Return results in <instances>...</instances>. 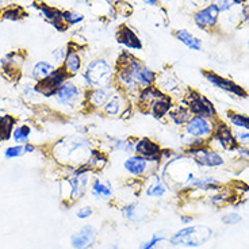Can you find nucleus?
Masks as SVG:
<instances>
[{"instance_id": "obj_32", "label": "nucleus", "mask_w": 249, "mask_h": 249, "mask_svg": "<svg viewBox=\"0 0 249 249\" xmlns=\"http://www.w3.org/2000/svg\"><path fill=\"white\" fill-rule=\"evenodd\" d=\"M112 148L115 150H122V152H126V153H131L136 149V142H130L127 140H117L114 142Z\"/></svg>"}, {"instance_id": "obj_28", "label": "nucleus", "mask_w": 249, "mask_h": 249, "mask_svg": "<svg viewBox=\"0 0 249 249\" xmlns=\"http://www.w3.org/2000/svg\"><path fill=\"white\" fill-rule=\"evenodd\" d=\"M121 108H122V99L118 95H112L111 98L108 99L105 107H103V111L106 115H110V117H117L119 112H121Z\"/></svg>"}, {"instance_id": "obj_47", "label": "nucleus", "mask_w": 249, "mask_h": 249, "mask_svg": "<svg viewBox=\"0 0 249 249\" xmlns=\"http://www.w3.org/2000/svg\"><path fill=\"white\" fill-rule=\"evenodd\" d=\"M205 1H212L213 3V1H215V0H205Z\"/></svg>"}, {"instance_id": "obj_11", "label": "nucleus", "mask_w": 249, "mask_h": 249, "mask_svg": "<svg viewBox=\"0 0 249 249\" xmlns=\"http://www.w3.org/2000/svg\"><path fill=\"white\" fill-rule=\"evenodd\" d=\"M89 172H92L87 167H81L72 171V175L68 178L69 187H71V199H79L86 187L88 184V176Z\"/></svg>"}, {"instance_id": "obj_25", "label": "nucleus", "mask_w": 249, "mask_h": 249, "mask_svg": "<svg viewBox=\"0 0 249 249\" xmlns=\"http://www.w3.org/2000/svg\"><path fill=\"white\" fill-rule=\"evenodd\" d=\"M91 194L98 199H108V198H111L112 191L111 187L108 184L100 181L99 179H95L92 183V188H91Z\"/></svg>"}, {"instance_id": "obj_22", "label": "nucleus", "mask_w": 249, "mask_h": 249, "mask_svg": "<svg viewBox=\"0 0 249 249\" xmlns=\"http://www.w3.org/2000/svg\"><path fill=\"white\" fill-rule=\"evenodd\" d=\"M175 37L178 41H180L181 44L187 46L188 49L191 50H200L202 49V41L199 38H196L194 34H191L190 31L187 30H176L175 33Z\"/></svg>"}, {"instance_id": "obj_6", "label": "nucleus", "mask_w": 249, "mask_h": 249, "mask_svg": "<svg viewBox=\"0 0 249 249\" xmlns=\"http://www.w3.org/2000/svg\"><path fill=\"white\" fill-rule=\"evenodd\" d=\"M187 153L191 156V159L198 167L217 168V167H221V165L225 164L222 156L217 153L215 150L205 146V145H199V146H195V148H188Z\"/></svg>"}, {"instance_id": "obj_16", "label": "nucleus", "mask_w": 249, "mask_h": 249, "mask_svg": "<svg viewBox=\"0 0 249 249\" xmlns=\"http://www.w3.org/2000/svg\"><path fill=\"white\" fill-rule=\"evenodd\" d=\"M117 41L127 49L142 50L143 45L138 36L127 26H121L117 31Z\"/></svg>"}, {"instance_id": "obj_19", "label": "nucleus", "mask_w": 249, "mask_h": 249, "mask_svg": "<svg viewBox=\"0 0 249 249\" xmlns=\"http://www.w3.org/2000/svg\"><path fill=\"white\" fill-rule=\"evenodd\" d=\"M81 65H83V61H81L80 54L77 53L76 49H69L67 52V57L64 60V69L68 72L69 75L73 76L80 73L81 71Z\"/></svg>"}, {"instance_id": "obj_36", "label": "nucleus", "mask_w": 249, "mask_h": 249, "mask_svg": "<svg viewBox=\"0 0 249 249\" xmlns=\"http://www.w3.org/2000/svg\"><path fill=\"white\" fill-rule=\"evenodd\" d=\"M1 17H3V19L17 20V19H19L22 17V10H20V8H17V7H11V8H7Z\"/></svg>"}, {"instance_id": "obj_23", "label": "nucleus", "mask_w": 249, "mask_h": 249, "mask_svg": "<svg viewBox=\"0 0 249 249\" xmlns=\"http://www.w3.org/2000/svg\"><path fill=\"white\" fill-rule=\"evenodd\" d=\"M187 186L200 188V190H217L221 183L215 178H206V176H194L191 180L187 183Z\"/></svg>"}, {"instance_id": "obj_33", "label": "nucleus", "mask_w": 249, "mask_h": 249, "mask_svg": "<svg viewBox=\"0 0 249 249\" xmlns=\"http://www.w3.org/2000/svg\"><path fill=\"white\" fill-rule=\"evenodd\" d=\"M165 238H167V237H165V233H164V231H159V233H155V234H153V237L150 238L148 243L142 244L141 249H153L155 247H157L159 244L162 243V241H164Z\"/></svg>"}, {"instance_id": "obj_26", "label": "nucleus", "mask_w": 249, "mask_h": 249, "mask_svg": "<svg viewBox=\"0 0 249 249\" xmlns=\"http://www.w3.org/2000/svg\"><path fill=\"white\" fill-rule=\"evenodd\" d=\"M15 119L11 115H1L0 117V141L8 140L13 134Z\"/></svg>"}, {"instance_id": "obj_3", "label": "nucleus", "mask_w": 249, "mask_h": 249, "mask_svg": "<svg viewBox=\"0 0 249 249\" xmlns=\"http://www.w3.org/2000/svg\"><path fill=\"white\" fill-rule=\"evenodd\" d=\"M213 237V231L205 225H194L188 226L181 231H176L174 236L169 238V243L174 247H202Z\"/></svg>"}, {"instance_id": "obj_44", "label": "nucleus", "mask_w": 249, "mask_h": 249, "mask_svg": "<svg viewBox=\"0 0 249 249\" xmlns=\"http://www.w3.org/2000/svg\"><path fill=\"white\" fill-rule=\"evenodd\" d=\"M23 146H25V153H30V152L34 150V146L30 145V143H26V145H23Z\"/></svg>"}, {"instance_id": "obj_40", "label": "nucleus", "mask_w": 249, "mask_h": 249, "mask_svg": "<svg viewBox=\"0 0 249 249\" xmlns=\"http://www.w3.org/2000/svg\"><path fill=\"white\" fill-rule=\"evenodd\" d=\"M92 207H89V206H86V207H81L80 210L77 212V217L81 218V219H86V218L91 217L92 215Z\"/></svg>"}, {"instance_id": "obj_24", "label": "nucleus", "mask_w": 249, "mask_h": 249, "mask_svg": "<svg viewBox=\"0 0 249 249\" xmlns=\"http://www.w3.org/2000/svg\"><path fill=\"white\" fill-rule=\"evenodd\" d=\"M54 69L56 68H54V65H53L52 62L39 61L37 62V64L34 65V68H33V77L38 81L44 80L48 76H50L53 73Z\"/></svg>"}, {"instance_id": "obj_35", "label": "nucleus", "mask_w": 249, "mask_h": 249, "mask_svg": "<svg viewBox=\"0 0 249 249\" xmlns=\"http://www.w3.org/2000/svg\"><path fill=\"white\" fill-rule=\"evenodd\" d=\"M25 153V146H20V145H17V146H10L4 150V156L6 159H15V157H20V156Z\"/></svg>"}, {"instance_id": "obj_30", "label": "nucleus", "mask_w": 249, "mask_h": 249, "mask_svg": "<svg viewBox=\"0 0 249 249\" xmlns=\"http://www.w3.org/2000/svg\"><path fill=\"white\" fill-rule=\"evenodd\" d=\"M29 136H30V127L27 124H22L15 127L13 131V138L15 142L18 143H26L29 141Z\"/></svg>"}, {"instance_id": "obj_14", "label": "nucleus", "mask_w": 249, "mask_h": 249, "mask_svg": "<svg viewBox=\"0 0 249 249\" xmlns=\"http://www.w3.org/2000/svg\"><path fill=\"white\" fill-rule=\"evenodd\" d=\"M56 100L60 105L69 106V105H75L81 98V89L76 86L73 81H65L61 87L57 89L54 95Z\"/></svg>"}, {"instance_id": "obj_21", "label": "nucleus", "mask_w": 249, "mask_h": 249, "mask_svg": "<svg viewBox=\"0 0 249 249\" xmlns=\"http://www.w3.org/2000/svg\"><path fill=\"white\" fill-rule=\"evenodd\" d=\"M168 117L175 124L183 126V124H186L190 121V118L193 117V114L188 110V107L181 103L179 106H172L171 111L168 112Z\"/></svg>"}, {"instance_id": "obj_7", "label": "nucleus", "mask_w": 249, "mask_h": 249, "mask_svg": "<svg viewBox=\"0 0 249 249\" xmlns=\"http://www.w3.org/2000/svg\"><path fill=\"white\" fill-rule=\"evenodd\" d=\"M69 77H71V75L64 69V67L54 69L52 75L48 76L44 80L38 81V84L36 86V91L42 93L45 96L56 95L57 89L61 87L65 81H68Z\"/></svg>"}, {"instance_id": "obj_42", "label": "nucleus", "mask_w": 249, "mask_h": 249, "mask_svg": "<svg viewBox=\"0 0 249 249\" xmlns=\"http://www.w3.org/2000/svg\"><path fill=\"white\" fill-rule=\"evenodd\" d=\"M243 19H244V22L249 23V4L243 7Z\"/></svg>"}, {"instance_id": "obj_10", "label": "nucleus", "mask_w": 249, "mask_h": 249, "mask_svg": "<svg viewBox=\"0 0 249 249\" xmlns=\"http://www.w3.org/2000/svg\"><path fill=\"white\" fill-rule=\"evenodd\" d=\"M134 152L138 156L146 159L155 167L159 165L160 161H161V159H160V153H161L160 145L156 143L155 141H152L150 138L143 137L141 140H138L137 142H136V149H134Z\"/></svg>"}, {"instance_id": "obj_4", "label": "nucleus", "mask_w": 249, "mask_h": 249, "mask_svg": "<svg viewBox=\"0 0 249 249\" xmlns=\"http://www.w3.org/2000/svg\"><path fill=\"white\" fill-rule=\"evenodd\" d=\"M183 105L188 107L193 115H200L210 119H217V110L210 100L199 92L190 89L184 95Z\"/></svg>"}, {"instance_id": "obj_20", "label": "nucleus", "mask_w": 249, "mask_h": 249, "mask_svg": "<svg viewBox=\"0 0 249 249\" xmlns=\"http://www.w3.org/2000/svg\"><path fill=\"white\" fill-rule=\"evenodd\" d=\"M122 214H124V217L127 218L131 222L140 224V222H142L143 219L146 218L148 210L143 206L140 205V203H133V205L126 206L122 210Z\"/></svg>"}, {"instance_id": "obj_43", "label": "nucleus", "mask_w": 249, "mask_h": 249, "mask_svg": "<svg viewBox=\"0 0 249 249\" xmlns=\"http://www.w3.org/2000/svg\"><path fill=\"white\" fill-rule=\"evenodd\" d=\"M131 115V107H126V108H124V111H122V118L124 119H127V118H130Z\"/></svg>"}, {"instance_id": "obj_37", "label": "nucleus", "mask_w": 249, "mask_h": 249, "mask_svg": "<svg viewBox=\"0 0 249 249\" xmlns=\"http://www.w3.org/2000/svg\"><path fill=\"white\" fill-rule=\"evenodd\" d=\"M241 221H243V217L237 213H228L222 217V222L225 225H236L240 224Z\"/></svg>"}, {"instance_id": "obj_8", "label": "nucleus", "mask_w": 249, "mask_h": 249, "mask_svg": "<svg viewBox=\"0 0 249 249\" xmlns=\"http://www.w3.org/2000/svg\"><path fill=\"white\" fill-rule=\"evenodd\" d=\"M203 76H205L206 80L209 81L212 86L217 87L218 89H222L225 92L231 93V95H234L237 98H247L248 96L247 91L241 86H238L236 81L222 77V76L217 75V73H214L212 71H205Z\"/></svg>"}, {"instance_id": "obj_34", "label": "nucleus", "mask_w": 249, "mask_h": 249, "mask_svg": "<svg viewBox=\"0 0 249 249\" xmlns=\"http://www.w3.org/2000/svg\"><path fill=\"white\" fill-rule=\"evenodd\" d=\"M234 138H236V142L238 146H248L249 148V131L248 130H241V129H237L233 130Z\"/></svg>"}, {"instance_id": "obj_15", "label": "nucleus", "mask_w": 249, "mask_h": 249, "mask_svg": "<svg viewBox=\"0 0 249 249\" xmlns=\"http://www.w3.org/2000/svg\"><path fill=\"white\" fill-rule=\"evenodd\" d=\"M112 96V86L110 87L92 88L86 93V103L93 108H103L108 99Z\"/></svg>"}, {"instance_id": "obj_39", "label": "nucleus", "mask_w": 249, "mask_h": 249, "mask_svg": "<svg viewBox=\"0 0 249 249\" xmlns=\"http://www.w3.org/2000/svg\"><path fill=\"white\" fill-rule=\"evenodd\" d=\"M53 57H54V61L56 62H64L65 57H67V52L64 50V48H57L54 52H53Z\"/></svg>"}, {"instance_id": "obj_45", "label": "nucleus", "mask_w": 249, "mask_h": 249, "mask_svg": "<svg viewBox=\"0 0 249 249\" xmlns=\"http://www.w3.org/2000/svg\"><path fill=\"white\" fill-rule=\"evenodd\" d=\"M157 1H159V0H143V3L148 4V6H156Z\"/></svg>"}, {"instance_id": "obj_13", "label": "nucleus", "mask_w": 249, "mask_h": 249, "mask_svg": "<svg viewBox=\"0 0 249 249\" xmlns=\"http://www.w3.org/2000/svg\"><path fill=\"white\" fill-rule=\"evenodd\" d=\"M96 229L91 225H86L71 236V244L75 249H89L96 241Z\"/></svg>"}, {"instance_id": "obj_31", "label": "nucleus", "mask_w": 249, "mask_h": 249, "mask_svg": "<svg viewBox=\"0 0 249 249\" xmlns=\"http://www.w3.org/2000/svg\"><path fill=\"white\" fill-rule=\"evenodd\" d=\"M61 18L62 22L67 26H73L77 25V23H80L81 20L84 19V17H83L81 14L73 13V11H64V13L61 14Z\"/></svg>"}, {"instance_id": "obj_17", "label": "nucleus", "mask_w": 249, "mask_h": 249, "mask_svg": "<svg viewBox=\"0 0 249 249\" xmlns=\"http://www.w3.org/2000/svg\"><path fill=\"white\" fill-rule=\"evenodd\" d=\"M150 164L146 159H143L141 156H130V157H127L124 162V168L129 172L133 176H142L148 168H149Z\"/></svg>"}, {"instance_id": "obj_1", "label": "nucleus", "mask_w": 249, "mask_h": 249, "mask_svg": "<svg viewBox=\"0 0 249 249\" xmlns=\"http://www.w3.org/2000/svg\"><path fill=\"white\" fill-rule=\"evenodd\" d=\"M92 150V145L88 140L80 136H69L53 146V156L58 162L76 169L87 164Z\"/></svg>"}, {"instance_id": "obj_18", "label": "nucleus", "mask_w": 249, "mask_h": 249, "mask_svg": "<svg viewBox=\"0 0 249 249\" xmlns=\"http://www.w3.org/2000/svg\"><path fill=\"white\" fill-rule=\"evenodd\" d=\"M172 106H174V105H172L171 98H169L168 95H165V96H162L160 99L155 100V102L152 103V106L149 107L148 111H149L156 119H161L168 115V112L171 111Z\"/></svg>"}, {"instance_id": "obj_12", "label": "nucleus", "mask_w": 249, "mask_h": 249, "mask_svg": "<svg viewBox=\"0 0 249 249\" xmlns=\"http://www.w3.org/2000/svg\"><path fill=\"white\" fill-rule=\"evenodd\" d=\"M212 138L215 140L219 143V146L225 150H236V148L238 146L231 126L225 122H221V121H217Z\"/></svg>"}, {"instance_id": "obj_27", "label": "nucleus", "mask_w": 249, "mask_h": 249, "mask_svg": "<svg viewBox=\"0 0 249 249\" xmlns=\"http://www.w3.org/2000/svg\"><path fill=\"white\" fill-rule=\"evenodd\" d=\"M228 119L231 122V126H234L237 129L249 131V117L241 112H228Z\"/></svg>"}, {"instance_id": "obj_29", "label": "nucleus", "mask_w": 249, "mask_h": 249, "mask_svg": "<svg viewBox=\"0 0 249 249\" xmlns=\"http://www.w3.org/2000/svg\"><path fill=\"white\" fill-rule=\"evenodd\" d=\"M145 193H146L148 196H152V198H160V196H162L164 194L167 193V187L160 180V178L157 176L156 180L146 188Z\"/></svg>"}, {"instance_id": "obj_46", "label": "nucleus", "mask_w": 249, "mask_h": 249, "mask_svg": "<svg viewBox=\"0 0 249 249\" xmlns=\"http://www.w3.org/2000/svg\"><path fill=\"white\" fill-rule=\"evenodd\" d=\"M234 1H236L237 6H238V4H244V3H245L247 0H234Z\"/></svg>"}, {"instance_id": "obj_2", "label": "nucleus", "mask_w": 249, "mask_h": 249, "mask_svg": "<svg viewBox=\"0 0 249 249\" xmlns=\"http://www.w3.org/2000/svg\"><path fill=\"white\" fill-rule=\"evenodd\" d=\"M84 84L89 89L100 87H110L114 83L115 71L112 67L103 58H96L88 62L86 71L81 73Z\"/></svg>"}, {"instance_id": "obj_5", "label": "nucleus", "mask_w": 249, "mask_h": 249, "mask_svg": "<svg viewBox=\"0 0 249 249\" xmlns=\"http://www.w3.org/2000/svg\"><path fill=\"white\" fill-rule=\"evenodd\" d=\"M217 121L218 119H210L206 118V117H200V115H193L190 118V121L184 124V130H186V134H188V136L205 142L206 140L212 138Z\"/></svg>"}, {"instance_id": "obj_9", "label": "nucleus", "mask_w": 249, "mask_h": 249, "mask_svg": "<svg viewBox=\"0 0 249 249\" xmlns=\"http://www.w3.org/2000/svg\"><path fill=\"white\" fill-rule=\"evenodd\" d=\"M219 8L215 3H210L194 15V23L202 30H212L219 19Z\"/></svg>"}, {"instance_id": "obj_38", "label": "nucleus", "mask_w": 249, "mask_h": 249, "mask_svg": "<svg viewBox=\"0 0 249 249\" xmlns=\"http://www.w3.org/2000/svg\"><path fill=\"white\" fill-rule=\"evenodd\" d=\"M215 4H217L218 8H219V13H226V11H229L231 8L237 6L234 0H215Z\"/></svg>"}, {"instance_id": "obj_48", "label": "nucleus", "mask_w": 249, "mask_h": 249, "mask_svg": "<svg viewBox=\"0 0 249 249\" xmlns=\"http://www.w3.org/2000/svg\"><path fill=\"white\" fill-rule=\"evenodd\" d=\"M248 50H249V39H248Z\"/></svg>"}, {"instance_id": "obj_41", "label": "nucleus", "mask_w": 249, "mask_h": 249, "mask_svg": "<svg viewBox=\"0 0 249 249\" xmlns=\"http://www.w3.org/2000/svg\"><path fill=\"white\" fill-rule=\"evenodd\" d=\"M236 152L241 157H245V159H249V148L248 146H237Z\"/></svg>"}]
</instances>
